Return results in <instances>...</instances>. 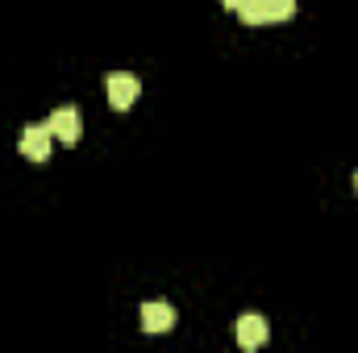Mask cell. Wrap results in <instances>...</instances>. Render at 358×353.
Masks as SVG:
<instances>
[{
  "instance_id": "obj_6",
  "label": "cell",
  "mask_w": 358,
  "mask_h": 353,
  "mask_svg": "<svg viewBox=\"0 0 358 353\" xmlns=\"http://www.w3.org/2000/svg\"><path fill=\"white\" fill-rule=\"evenodd\" d=\"M234 13H238L246 25H267V0H242Z\"/></svg>"
},
{
  "instance_id": "obj_4",
  "label": "cell",
  "mask_w": 358,
  "mask_h": 353,
  "mask_svg": "<svg viewBox=\"0 0 358 353\" xmlns=\"http://www.w3.org/2000/svg\"><path fill=\"white\" fill-rule=\"evenodd\" d=\"M267 320L259 316V312H246V316H238V345L242 350H259V345H267Z\"/></svg>"
},
{
  "instance_id": "obj_1",
  "label": "cell",
  "mask_w": 358,
  "mask_h": 353,
  "mask_svg": "<svg viewBox=\"0 0 358 353\" xmlns=\"http://www.w3.org/2000/svg\"><path fill=\"white\" fill-rule=\"evenodd\" d=\"M104 88H108V100H113V108H134V100H138V80L129 75V71H113V75H104Z\"/></svg>"
},
{
  "instance_id": "obj_5",
  "label": "cell",
  "mask_w": 358,
  "mask_h": 353,
  "mask_svg": "<svg viewBox=\"0 0 358 353\" xmlns=\"http://www.w3.org/2000/svg\"><path fill=\"white\" fill-rule=\"evenodd\" d=\"M171 324H176L171 303H142V329L146 333H167Z\"/></svg>"
},
{
  "instance_id": "obj_7",
  "label": "cell",
  "mask_w": 358,
  "mask_h": 353,
  "mask_svg": "<svg viewBox=\"0 0 358 353\" xmlns=\"http://www.w3.org/2000/svg\"><path fill=\"white\" fill-rule=\"evenodd\" d=\"M292 13H296V0H267V25L292 21Z\"/></svg>"
},
{
  "instance_id": "obj_2",
  "label": "cell",
  "mask_w": 358,
  "mask_h": 353,
  "mask_svg": "<svg viewBox=\"0 0 358 353\" xmlns=\"http://www.w3.org/2000/svg\"><path fill=\"white\" fill-rule=\"evenodd\" d=\"M50 133L63 142V146H76L80 142V108H71V104H63V108H55L50 112Z\"/></svg>"
},
{
  "instance_id": "obj_8",
  "label": "cell",
  "mask_w": 358,
  "mask_h": 353,
  "mask_svg": "<svg viewBox=\"0 0 358 353\" xmlns=\"http://www.w3.org/2000/svg\"><path fill=\"white\" fill-rule=\"evenodd\" d=\"M221 4H225V8H238V4H242V0H221Z\"/></svg>"
},
{
  "instance_id": "obj_9",
  "label": "cell",
  "mask_w": 358,
  "mask_h": 353,
  "mask_svg": "<svg viewBox=\"0 0 358 353\" xmlns=\"http://www.w3.org/2000/svg\"><path fill=\"white\" fill-rule=\"evenodd\" d=\"M355 187H358V175H355Z\"/></svg>"
},
{
  "instance_id": "obj_3",
  "label": "cell",
  "mask_w": 358,
  "mask_h": 353,
  "mask_svg": "<svg viewBox=\"0 0 358 353\" xmlns=\"http://www.w3.org/2000/svg\"><path fill=\"white\" fill-rule=\"evenodd\" d=\"M50 142H55L50 125H29V129L21 133V154H25L29 163H46V158H50Z\"/></svg>"
}]
</instances>
